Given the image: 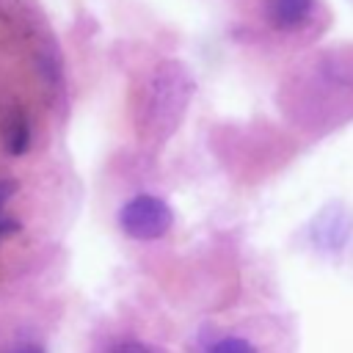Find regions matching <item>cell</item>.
<instances>
[{
	"label": "cell",
	"instance_id": "9",
	"mask_svg": "<svg viewBox=\"0 0 353 353\" xmlns=\"http://www.w3.org/2000/svg\"><path fill=\"white\" fill-rule=\"evenodd\" d=\"M17 229H19V223H17V221L3 218V221H0V240H3V237H8V234H14Z\"/></svg>",
	"mask_w": 353,
	"mask_h": 353
},
{
	"label": "cell",
	"instance_id": "4",
	"mask_svg": "<svg viewBox=\"0 0 353 353\" xmlns=\"http://www.w3.org/2000/svg\"><path fill=\"white\" fill-rule=\"evenodd\" d=\"M314 8V0H265V19L276 30L301 28Z\"/></svg>",
	"mask_w": 353,
	"mask_h": 353
},
{
	"label": "cell",
	"instance_id": "3",
	"mask_svg": "<svg viewBox=\"0 0 353 353\" xmlns=\"http://www.w3.org/2000/svg\"><path fill=\"white\" fill-rule=\"evenodd\" d=\"M350 218L339 204L325 207L314 221V240L323 248H342L350 234Z\"/></svg>",
	"mask_w": 353,
	"mask_h": 353
},
{
	"label": "cell",
	"instance_id": "7",
	"mask_svg": "<svg viewBox=\"0 0 353 353\" xmlns=\"http://www.w3.org/2000/svg\"><path fill=\"white\" fill-rule=\"evenodd\" d=\"M17 193V182L14 179H0V212H3V207L8 204V199Z\"/></svg>",
	"mask_w": 353,
	"mask_h": 353
},
{
	"label": "cell",
	"instance_id": "5",
	"mask_svg": "<svg viewBox=\"0 0 353 353\" xmlns=\"http://www.w3.org/2000/svg\"><path fill=\"white\" fill-rule=\"evenodd\" d=\"M28 146H30V121L22 113L8 116V121H6V149H8V154L19 157V154L28 152Z\"/></svg>",
	"mask_w": 353,
	"mask_h": 353
},
{
	"label": "cell",
	"instance_id": "8",
	"mask_svg": "<svg viewBox=\"0 0 353 353\" xmlns=\"http://www.w3.org/2000/svg\"><path fill=\"white\" fill-rule=\"evenodd\" d=\"M110 353H149L143 345H138V342H124V345H119V347H113Z\"/></svg>",
	"mask_w": 353,
	"mask_h": 353
},
{
	"label": "cell",
	"instance_id": "6",
	"mask_svg": "<svg viewBox=\"0 0 353 353\" xmlns=\"http://www.w3.org/2000/svg\"><path fill=\"white\" fill-rule=\"evenodd\" d=\"M210 353H256V350L251 347V342H245L240 336H223L210 347Z\"/></svg>",
	"mask_w": 353,
	"mask_h": 353
},
{
	"label": "cell",
	"instance_id": "10",
	"mask_svg": "<svg viewBox=\"0 0 353 353\" xmlns=\"http://www.w3.org/2000/svg\"><path fill=\"white\" fill-rule=\"evenodd\" d=\"M19 353H41V350H36V347H25V350H19Z\"/></svg>",
	"mask_w": 353,
	"mask_h": 353
},
{
	"label": "cell",
	"instance_id": "2",
	"mask_svg": "<svg viewBox=\"0 0 353 353\" xmlns=\"http://www.w3.org/2000/svg\"><path fill=\"white\" fill-rule=\"evenodd\" d=\"M174 223L171 207L157 196H135L119 210V226L132 240H157L163 237Z\"/></svg>",
	"mask_w": 353,
	"mask_h": 353
},
{
	"label": "cell",
	"instance_id": "1",
	"mask_svg": "<svg viewBox=\"0 0 353 353\" xmlns=\"http://www.w3.org/2000/svg\"><path fill=\"white\" fill-rule=\"evenodd\" d=\"M190 99V77L179 63H160L152 77L149 116L160 135H168Z\"/></svg>",
	"mask_w": 353,
	"mask_h": 353
}]
</instances>
